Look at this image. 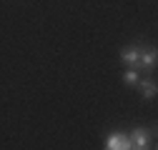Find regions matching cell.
Returning a JSON list of instances; mask_svg holds the SVG:
<instances>
[{"instance_id":"obj_1","label":"cell","mask_w":158,"mask_h":150,"mask_svg":"<svg viewBox=\"0 0 158 150\" xmlns=\"http://www.w3.org/2000/svg\"><path fill=\"white\" fill-rule=\"evenodd\" d=\"M156 133V130H151V133H148V130H143V128H133L131 130V143H133V148H138V150H146V148H153L151 145V135Z\"/></svg>"},{"instance_id":"obj_3","label":"cell","mask_w":158,"mask_h":150,"mask_svg":"<svg viewBox=\"0 0 158 150\" xmlns=\"http://www.w3.org/2000/svg\"><path fill=\"white\" fill-rule=\"evenodd\" d=\"M156 60H158L156 48H148V50H143V48H141V55H138V68L153 70V68H156Z\"/></svg>"},{"instance_id":"obj_6","label":"cell","mask_w":158,"mask_h":150,"mask_svg":"<svg viewBox=\"0 0 158 150\" xmlns=\"http://www.w3.org/2000/svg\"><path fill=\"white\" fill-rule=\"evenodd\" d=\"M123 80H126L128 85H135L138 80H141V78H138V68H131V70H126V75H123Z\"/></svg>"},{"instance_id":"obj_2","label":"cell","mask_w":158,"mask_h":150,"mask_svg":"<svg viewBox=\"0 0 158 150\" xmlns=\"http://www.w3.org/2000/svg\"><path fill=\"white\" fill-rule=\"evenodd\" d=\"M106 148L108 150H131L133 143H131V135H126V133H113V135H108Z\"/></svg>"},{"instance_id":"obj_4","label":"cell","mask_w":158,"mask_h":150,"mask_svg":"<svg viewBox=\"0 0 158 150\" xmlns=\"http://www.w3.org/2000/svg\"><path fill=\"white\" fill-rule=\"evenodd\" d=\"M138 55H141V45H131L128 50L121 53V60L131 68H138Z\"/></svg>"},{"instance_id":"obj_5","label":"cell","mask_w":158,"mask_h":150,"mask_svg":"<svg viewBox=\"0 0 158 150\" xmlns=\"http://www.w3.org/2000/svg\"><path fill=\"white\" fill-rule=\"evenodd\" d=\"M135 85H138V90H141L143 98H156V90H158L156 88V80H138Z\"/></svg>"}]
</instances>
